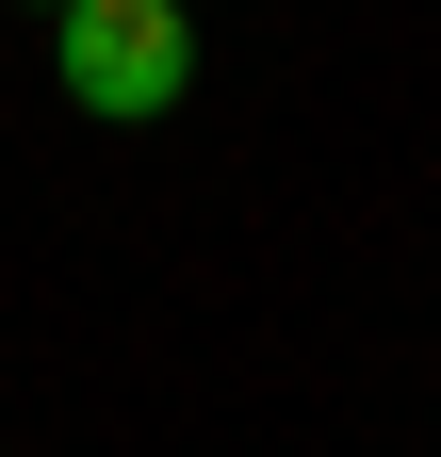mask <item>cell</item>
Wrapping results in <instances>:
<instances>
[{"mask_svg":"<svg viewBox=\"0 0 441 457\" xmlns=\"http://www.w3.org/2000/svg\"><path fill=\"white\" fill-rule=\"evenodd\" d=\"M49 66H66V114L147 131V114L196 98V0H66L49 17Z\"/></svg>","mask_w":441,"mask_h":457,"instance_id":"cell-1","label":"cell"},{"mask_svg":"<svg viewBox=\"0 0 441 457\" xmlns=\"http://www.w3.org/2000/svg\"><path fill=\"white\" fill-rule=\"evenodd\" d=\"M33 17H66V0H33Z\"/></svg>","mask_w":441,"mask_h":457,"instance_id":"cell-2","label":"cell"}]
</instances>
